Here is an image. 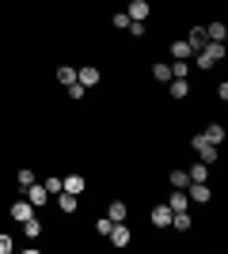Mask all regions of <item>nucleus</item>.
Wrapping results in <instances>:
<instances>
[{
    "instance_id": "obj_20",
    "label": "nucleus",
    "mask_w": 228,
    "mask_h": 254,
    "mask_svg": "<svg viewBox=\"0 0 228 254\" xmlns=\"http://www.w3.org/2000/svg\"><path fill=\"white\" fill-rule=\"evenodd\" d=\"M57 84H61V87L76 84V68H73V64H61V68H57Z\"/></svg>"
},
{
    "instance_id": "obj_19",
    "label": "nucleus",
    "mask_w": 228,
    "mask_h": 254,
    "mask_svg": "<svg viewBox=\"0 0 228 254\" xmlns=\"http://www.w3.org/2000/svg\"><path fill=\"white\" fill-rule=\"evenodd\" d=\"M152 80H156V84H167V80H171V64L156 61V64H152Z\"/></svg>"
},
{
    "instance_id": "obj_10",
    "label": "nucleus",
    "mask_w": 228,
    "mask_h": 254,
    "mask_svg": "<svg viewBox=\"0 0 228 254\" xmlns=\"http://www.w3.org/2000/svg\"><path fill=\"white\" fill-rule=\"evenodd\" d=\"M76 80H80L84 87H95L99 84V68L95 64H84V68H76Z\"/></svg>"
},
{
    "instance_id": "obj_21",
    "label": "nucleus",
    "mask_w": 228,
    "mask_h": 254,
    "mask_svg": "<svg viewBox=\"0 0 228 254\" xmlns=\"http://www.w3.org/2000/svg\"><path fill=\"white\" fill-rule=\"evenodd\" d=\"M202 137H206V140H209V144H217V148H221V144H225V129H221V126H217V122H213V126H209V129H206V133H202Z\"/></svg>"
},
{
    "instance_id": "obj_23",
    "label": "nucleus",
    "mask_w": 228,
    "mask_h": 254,
    "mask_svg": "<svg viewBox=\"0 0 228 254\" xmlns=\"http://www.w3.org/2000/svg\"><path fill=\"white\" fill-rule=\"evenodd\" d=\"M171 224L179 228V232H190V209H183V212H171Z\"/></svg>"
},
{
    "instance_id": "obj_28",
    "label": "nucleus",
    "mask_w": 228,
    "mask_h": 254,
    "mask_svg": "<svg viewBox=\"0 0 228 254\" xmlns=\"http://www.w3.org/2000/svg\"><path fill=\"white\" fill-rule=\"evenodd\" d=\"M87 95V87L80 84V80H76V84H69V99H84Z\"/></svg>"
},
{
    "instance_id": "obj_26",
    "label": "nucleus",
    "mask_w": 228,
    "mask_h": 254,
    "mask_svg": "<svg viewBox=\"0 0 228 254\" xmlns=\"http://www.w3.org/2000/svg\"><path fill=\"white\" fill-rule=\"evenodd\" d=\"M110 228H114V220H110V216H99V220H95V232H99V235H110Z\"/></svg>"
},
{
    "instance_id": "obj_16",
    "label": "nucleus",
    "mask_w": 228,
    "mask_h": 254,
    "mask_svg": "<svg viewBox=\"0 0 228 254\" xmlns=\"http://www.w3.org/2000/svg\"><path fill=\"white\" fill-rule=\"evenodd\" d=\"M186 42H190V50H202V46H206L209 42V38H206V27H190V34H186Z\"/></svg>"
},
{
    "instance_id": "obj_31",
    "label": "nucleus",
    "mask_w": 228,
    "mask_h": 254,
    "mask_svg": "<svg viewBox=\"0 0 228 254\" xmlns=\"http://www.w3.org/2000/svg\"><path fill=\"white\" fill-rule=\"evenodd\" d=\"M186 72H190V64H186V61H175L171 64V76H186Z\"/></svg>"
},
{
    "instance_id": "obj_9",
    "label": "nucleus",
    "mask_w": 228,
    "mask_h": 254,
    "mask_svg": "<svg viewBox=\"0 0 228 254\" xmlns=\"http://www.w3.org/2000/svg\"><path fill=\"white\" fill-rule=\"evenodd\" d=\"M149 220H152V228H167V224H171V209H167V205H156V209L149 212Z\"/></svg>"
},
{
    "instance_id": "obj_2",
    "label": "nucleus",
    "mask_w": 228,
    "mask_h": 254,
    "mask_svg": "<svg viewBox=\"0 0 228 254\" xmlns=\"http://www.w3.org/2000/svg\"><path fill=\"white\" fill-rule=\"evenodd\" d=\"M190 148L202 156V163H217V159H221V148H217V144H209L202 133H194V137H190Z\"/></svg>"
},
{
    "instance_id": "obj_17",
    "label": "nucleus",
    "mask_w": 228,
    "mask_h": 254,
    "mask_svg": "<svg viewBox=\"0 0 228 254\" xmlns=\"http://www.w3.org/2000/svg\"><path fill=\"white\" fill-rule=\"evenodd\" d=\"M206 38H209V42H225V38H228V27H225V23H209V27H206Z\"/></svg>"
},
{
    "instance_id": "obj_32",
    "label": "nucleus",
    "mask_w": 228,
    "mask_h": 254,
    "mask_svg": "<svg viewBox=\"0 0 228 254\" xmlns=\"http://www.w3.org/2000/svg\"><path fill=\"white\" fill-rule=\"evenodd\" d=\"M114 27H118V31H126V27H130V15H126V11H118V15H114Z\"/></svg>"
},
{
    "instance_id": "obj_3",
    "label": "nucleus",
    "mask_w": 228,
    "mask_h": 254,
    "mask_svg": "<svg viewBox=\"0 0 228 254\" xmlns=\"http://www.w3.org/2000/svg\"><path fill=\"white\" fill-rule=\"evenodd\" d=\"M186 197H190V201H198V205H206L209 197H213V190H209L206 182H190V186H186Z\"/></svg>"
},
{
    "instance_id": "obj_12",
    "label": "nucleus",
    "mask_w": 228,
    "mask_h": 254,
    "mask_svg": "<svg viewBox=\"0 0 228 254\" xmlns=\"http://www.w3.org/2000/svg\"><path fill=\"white\" fill-rule=\"evenodd\" d=\"M130 19H137V23H145L149 19V0H130V11H126Z\"/></svg>"
},
{
    "instance_id": "obj_22",
    "label": "nucleus",
    "mask_w": 228,
    "mask_h": 254,
    "mask_svg": "<svg viewBox=\"0 0 228 254\" xmlns=\"http://www.w3.org/2000/svg\"><path fill=\"white\" fill-rule=\"evenodd\" d=\"M57 209H61V212H76V193L61 190V193H57Z\"/></svg>"
},
{
    "instance_id": "obj_4",
    "label": "nucleus",
    "mask_w": 228,
    "mask_h": 254,
    "mask_svg": "<svg viewBox=\"0 0 228 254\" xmlns=\"http://www.w3.org/2000/svg\"><path fill=\"white\" fill-rule=\"evenodd\" d=\"M110 247H130V224L122 220V224H114V228H110Z\"/></svg>"
},
{
    "instance_id": "obj_15",
    "label": "nucleus",
    "mask_w": 228,
    "mask_h": 254,
    "mask_svg": "<svg viewBox=\"0 0 228 254\" xmlns=\"http://www.w3.org/2000/svg\"><path fill=\"white\" fill-rule=\"evenodd\" d=\"M23 235H27V239H38V235H42V220H38V212L23 220Z\"/></svg>"
},
{
    "instance_id": "obj_29",
    "label": "nucleus",
    "mask_w": 228,
    "mask_h": 254,
    "mask_svg": "<svg viewBox=\"0 0 228 254\" xmlns=\"http://www.w3.org/2000/svg\"><path fill=\"white\" fill-rule=\"evenodd\" d=\"M42 186H46V193H50V197H57V193H61V179H46Z\"/></svg>"
},
{
    "instance_id": "obj_27",
    "label": "nucleus",
    "mask_w": 228,
    "mask_h": 254,
    "mask_svg": "<svg viewBox=\"0 0 228 254\" xmlns=\"http://www.w3.org/2000/svg\"><path fill=\"white\" fill-rule=\"evenodd\" d=\"M15 251V239H11V235H4L0 232V254H11Z\"/></svg>"
},
{
    "instance_id": "obj_14",
    "label": "nucleus",
    "mask_w": 228,
    "mask_h": 254,
    "mask_svg": "<svg viewBox=\"0 0 228 254\" xmlns=\"http://www.w3.org/2000/svg\"><path fill=\"white\" fill-rule=\"evenodd\" d=\"M167 209H171V212H183V209H190V197H186V190H175L171 197H167Z\"/></svg>"
},
{
    "instance_id": "obj_7",
    "label": "nucleus",
    "mask_w": 228,
    "mask_h": 254,
    "mask_svg": "<svg viewBox=\"0 0 228 254\" xmlns=\"http://www.w3.org/2000/svg\"><path fill=\"white\" fill-rule=\"evenodd\" d=\"M61 190H65V193H76V197H80V193L87 190V179H84V175H69V179H61Z\"/></svg>"
},
{
    "instance_id": "obj_18",
    "label": "nucleus",
    "mask_w": 228,
    "mask_h": 254,
    "mask_svg": "<svg viewBox=\"0 0 228 254\" xmlns=\"http://www.w3.org/2000/svg\"><path fill=\"white\" fill-rule=\"evenodd\" d=\"M167 186H171V190H186V186H190V175H186V171H171V175H167Z\"/></svg>"
},
{
    "instance_id": "obj_24",
    "label": "nucleus",
    "mask_w": 228,
    "mask_h": 254,
    "mask_svg": "<svg viewBox=\"0 0 228 254\" xmlns=\"http://www.w3.org/2000/svg\"><path fill=\"white\" fill-rule=\"evenodd\" d=\"M190 175V182H206V175H209V163H194V167L186 171Z\"/></svg>"
},
{
    "instance_id": "obj_30",
    "label": "nucleus",
    "mask_w": 228,
    "mask_h": 254,
    "mask_svg": "<svg viewBox=\"0 0 228 254\" xmlns=\"http://www.w3.org/2000/svg\"><path fill=\"white\" fill-rule=\"evenodd\" d=\"M126 31H130V34H133V38H141V34H145V31H149V27H145V23H137V19H130V27H126Z\"/></svg>"
},
{
    "instance_id": "obj_13",
    "label": "nucleus",
    "mask_w": 228,
    "mask_h": 254,
    "mask_svg": "<svg viewBox=\"0 0 228 254\" xmlns=\"http://www.w3.org/2000/svg\"><path fill=\"white\" fill-rule=\"evenodd\" d=\"M171 57H175V61H190V57H194V50H190V42H186V38H179V42H171Z\"/></svg>"
},
{
    "instance_id": "obj_6",
    "label": "nucleus",
    "mask_w": 228,
    "mask_h": 254,
    "mask_svg": "<svg viewBox=\"0 0 228 254\" xmlns=\"http://www.w3.org/2000/svg\"><path fill=\"white\" fill-rule=\"evenodd\" d=\"M167 95H171V99H186V95H190L186 76H171V80H167Z\"/></svg>"
},
{
    "instance_id": "obj_25",
    "label": "nucleus",
    "mask_w": 228,
    "mask_h": 254,
    "mask_svg": "<svg viewBox=\"0 0 228 254\" xmlns=\"http://www.w3.org/2000/svg\"><path fill=\"white\" fill-rule=\"evenodd\" d=\"M31 182H34V171H31V167H23L19 175H15V186H19V190H27Z\"/></svg>"
},
{
    "instance_id": "obj_5",
    "label": "nucleus",
    "mask_w": 228,
    "mask_h": 254,
    "mask_svg": "<svg viewBox=\"0 0 228 254\" xmlns=\"http://www.w3.org/2000/svg\"><path fill=\"white\" fill-rule=\"evenodd\" d=\"M27 201H31L34 209H42V205L50 201V193H46V186H42V182H31V186H27Z\"/></svg>"
},
{
    "instance_id": "obj_1",
    "label": "nucleus",
    "mask_w": 228,
    "mask_h": 254,
    "mask_svg": "<svg viewBox=\"0 0 228 254\" xmlns=\"http://www.w3.org/2000/svg\"><path fill=\"white\" fill-rule=\"evenodd\" d=\"M194 57H198V68H213L217 61H225V42H206Z\"/></svg>"
},
{
    "instance_id": "obj_11",
    "label": "nucleus",
    "mask_w": 228,
    "mask_h": 254,
    "mask_svg": "<svg viewBox=\"0 0 228 254\" xmlns=\"http://www.w3.org/2000/svg\"><path fill=\"white\" fill-rule=\"evenodd\" d=\"M107 216H110L114 224L130 220V205H126V201H110V205H107Z\"/></svg>"
},
{
    "instance_id": "obj_8",
    "label": "nucleus",
    "mask_w": 228,
    "mask_h": 254,
    "mask_svg": "<svg viewBox=\"0 0 228 254\" xmlns=\"http://www.w3.org/2000/svg\"><path fill=\"white\" fill-rule=\"evenodd\" d=\"M34 212H38V209H34V205L31 201H11V209H8V216H11V220H27V216H34Z\"/></svg>"
}]
</instances>
